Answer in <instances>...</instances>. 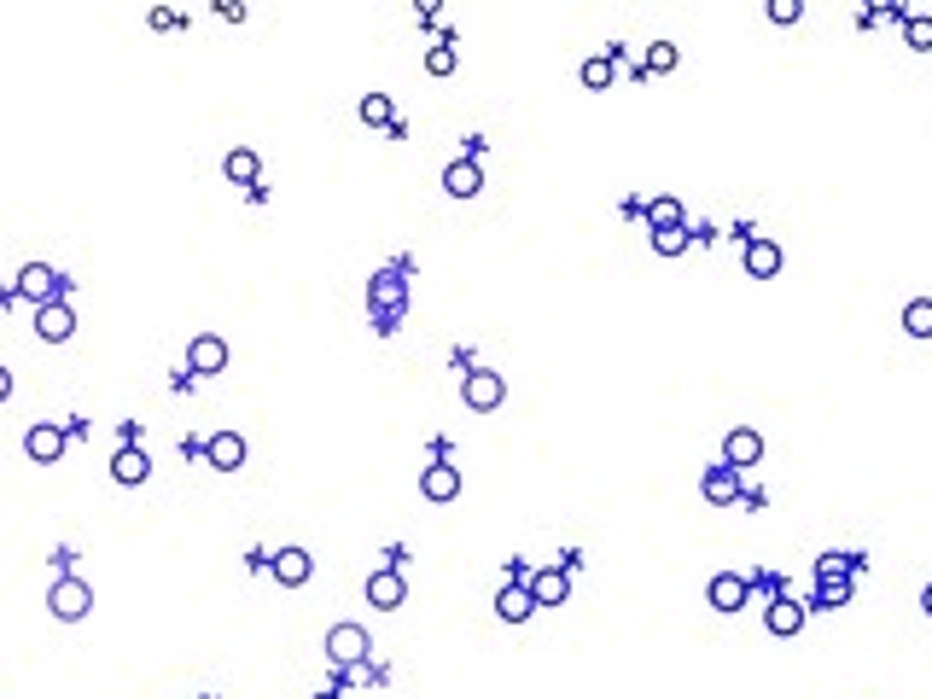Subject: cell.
<instances>
[{
  "mask_svg": "<svg viewBox=\"0 0 932 699\" xmlns=\"http://www.w3.org/2000/svg\"><path fill=\"white\" fill-rule=\"evenodd\" d=\"M496 612L507 618V624H525L536 612V600H531V589L525 583H501V595H496Z\"/></svg>",
  "mask_w": 932,
  "mask_h": 699,
  "instance_id": "cell-19",
  "label": "cell"
},
{
  "mask_svg": "<svg viewBox=\"0 0 932 699\" xmlns=\"http://www.w3.org/2000/svg\"><path fill=\"white\" fill-rule=\"evenodd\" d=\"M758 461H764V437L752 432V426H734V432L723 437V466L746 472V466H758Z\"/></svg>",
  "mask_w": 932,
  "mask_h": 699,
  "instance_id": "cell-6",
  "label": "cell"
},
{
  "mask_svg": "<svg viewBox=\"0 0 932 699\" xmlns=\"http://www.w3.org/2000/svg\"><path fill=\"white\" fill-rule=\"evenodd\" d=\"M804 612H810V606H799L793 595H781L775 606H769V618H764L769 635H799L804 630Z\"/></svg>",
  "mask_w": 932,
  "mask_h": 699,
  "instance_id": "cell-20",
  "label": "cell"
},
{
  "mask_svg": "<svg viewBox=\"0 0 932 699\" xmlns=\"http://www.w3.org/2000/svg\"><path fill=\"white\" fill-rule=\"evenodd\" d=\"M903 41H909L915 53H932V18H921V12H915V18H903Z\"/></svg>",
  "mask_w": 932,
  "mask_h": 699,
  "instance_id": "cell-29",
  "label": "cell"
},
{
  "mask_svg": "<svg viewBox=\"0 0 932 699\" xmlns=\"http://www.w3.org/2000/svg\"><path fill=\"white\" fill-rule=\"evenodd\" d=\"M309 571H315V560H309L303 548H280V554H274V577H280L286 589H303V583H309Z\"/></svg>",
  "mask_w": 932,
  "mask_h": 699,
  "instance_id": "cell-18",
  "label": "cell"
},
{
  "mask_svg": "<svg viewBox=\"0 0 932 699\" xmlns=\"http://www.w3.org/2000/svg\"><path fill=\"white\" fill-rule=\"evenodd\" d=\"M257 152H251V146H233L228 158H222V175H228L233 187H251V181H257Z\"/></svg>",
  "mask_w": 932,
  "mask_h": 699,
  "instance_id": "cell-22",
  "label": "cell"
},
{
  "mask_svg": "<svg viewBox=\"0 0 932 699\" xmlns=\"http://www.w3.org/2000/svg\"><path fill=\"white\" fill-rule=\"evenodd\" d=\"M327 659H333L338 670L367 665V630L362 624H333V630H327Z\"/></svg>",
  "mask_w": 932,
  "mask_h": 699,
  "instance_id": "cell-3",
  "label": "cell"
},
{
  "mask_svg": "<svg viewBox=\"0 0 932 699\" xmlns=\"http://www.w3.org/2000/svg\"><path fill=\"white\" fill-rule=\"evenodd\" d=\"M740 263H746L752 280H775V274H781V245H775V239H746V257H740Z\"/></svg>",
  "mask_w": 932,
  "mask_h": 699,
  "instance_id": "cell-15",
  "label": "cell"
},
{
  "mask_svg": "<svg viewBox=\"0 0 932 699\" xmlns=\"http://www.w3.org/2000/svg\"><path fill=\"white\" fill-rule=\"evenodd\" d=\"M769 18H775V24H799L804 6H799V0H769Z\"/></svg>",
  "mask_w": 932,
  "mask_h": 699,
  "instance_id": "cell-33",
  "label": "cell"
},
{
  "mask_svg": "<svg viewBox=\"0 0 932 699\" xmlns=\"http://www.w3.org/2000/svg\"><path fill=\"white\" fill-rule=\"evenodd\" d=\"M531 600L536 606H560V600L571 595V577H566V566H542V571H531Z\"/></svg>",
  "mask_w": 932,
  "mask_h": 699,
  "instance_id": "cell-9",
  "label": "cell"
},
{
  "mask_svg": "<svg viewBox=\"0 0 932 699\" xmlns=\"http://www.w3.org/2000/svg\"><path fill=\"white\" fill-rule=\"evenodd\" d=\"M688 239H694L688 228H659V233H653V251H659V257H682V251H688Z\"/></svg>",
  "mask_w": 932,
  "mask_h": 699,
  "instance_id": "cell-28",
  "label": "cell"
},
{
  "mask_svg": "<svg viewBox=\"0 0 932 699\" xmlns=\"http://www.w3.org/2000/svg\"><path fill=\"white\" fill-rule=\"evenodd\" d=\"M35 333L47 338V344H65L76 333V315H70V303H41L35 309Z\"/></svg>",
  "mask_w": 932,
  "mask_h": 699,
  "instance_id": "cell-13",
  "label": "cell"
},
{
  "mask_svg": "<svg viewBox=\"0 0 932 699\" xmlns=\"http://www.w3.org/2000/svg\"><path fill=\"white\" fill-rule=\"evenodd\" d=\"M12 286H18V298H30V303H59V274L47 263H24Z\"/></svg>",
  "mask_w": 932,
  "mask_h": 699,
  "instance_id": "cell-5",
  "label": "cell"
},
{
  "mask_svg": "<svg viewBox=\"0 0 932 699\" xmlns=\"http://www.w3.org/2000/svg\"><path fill=\"white\" fill-rule=\"evenodd\" d=\"M362 123H373V129H391V123H397L391 100H385V94H367V100H362Z\"/></svg>",
  "mask_w": 932,
  "mask_h": 699,
  "instance_id": "cell-27",
  "label": "cell"
},
{
  "mask_svg": "<svg viewBox=\"0 0 932 699\" xmlns=\"http://www.w3.org/2000/svg\"><path fill=\"white\" fill-rule=\"evenodd\" d=\"M746 589H752V583H746L740 571H717L711 589H705V600H711L717 612H740V606H746Z\"/></svg>",
  "mask_w": 932,
  "mask_h": 699,
  "instance_id": "cell-10",
  "label": "cell"
},
{
  "mask_svg": "<svg viewBox=\"0 0 932 699\" xmlns=\"http://www.w3.org/2000/svg\"><path fill=\"white\" fill-rule=\"evenodd\" d=\"M676 59H682V53H676V41H653V47H647V59H641V70H647V76H670V70H676Z\"/></svg>",
  "mask_w": 932,
  "mask_h": 699,
  "instance_id": "cell-23",
  "label": "cell"
},
{
  "mask_svg": "<svg viewBox=\"0 0 932 699\" xmlns=\"http://www.w3.org/2000/svg\"><path fill=\"white\" fill-rule=\"evenodd\" d=\"M420 490H426V501H455V496H461V466H449V461L426 466Z\"/></svg>",
  "mask_w": 932,
  "mask_h": 699,
  "instance_id": "cell-16",
  "label": "cell"
},
{
  "mask_svg": "<svg viewBox=\"0 0 932 699\" xmlns=\"http://www.w3.org/2000/svg\"><path fill=\"white\" fill-rule=\"evenodd\" d=\"M402 303H408V286H402V274H379V280L367 286V309H373V333H397V321H402Z\"/></svg>",
  "mask_w": 932,
  "mask_h": 699,
  "instance_id": "cell-1",
  "label": "cell"
},
{
  "mask_svg": "<svg viewBox=\"0 0 932 699\" xmlns=\"http://www.w3.org/2000/svg\"><path fill=\"white\" fill-rule=\"evenodd\" d=\"M222 367H228V344L216 333H199L187 344V373H222Z\"/></svg>",
  "mask_w": 932,
  "mask_h": 699,
  "instance_id": "cell-8",
  "label": "cell"
},
{
  "mask_svg": "<svg viewBox=\"0 0 932 699\" xmlns=\"http://www.w3.org/2000/svg\"><path fill=\"white\" fill-rule=\"evenodd\" d=\"M461 397H466V408L490 414V408H501V397H507V379L490 373V367H478V373H466L461 379Z\"/></svg>",
  "mask_w": 932,
  "mask_h": 699,
  "instance_id": "cell-4",
  "label": "cell"
},
{
  "mask_svg": "<svg viewBox=\"0 0 932 699\" xmlns=\"http://www.w3.org/2000/svg\"><path fill=\"white\" fill-rule=\"evenodd\" d=\"M47 606H53V618L76 624V618H88V612H94V589H88L82 577H59V583H53V595H47Z\"/></svg>",
  "mask_w": 932,
  "mask_h": 699,
  "instance_id": "cell-2",
  "label": "cell"
},
{
  "mask_svg": "<svg viewBox=\"0 0 932 699\" xmlns=\"http://www.w3.org/2000/svg\"><path fill=\"white\" fill-rule=\"evenodd\" d=\"M111 478H117V484H146V478H152V461H146V449H117V461H111Z\"/></svg>",
  "mask_w": 932,
  "mask_h": 699,
  "instance_id": "cell-21",
  "label": "cell"
},
{
  "mask_svg": "<svg viewBox=\"0 0 932 699\" xmlns=\"http://www.w3.org/2000/svg\"><path fill=\"white\" fill-rule=\"evenodd\" d=\"M903 333L909 338H932V298H915L903 309Z\"/></svg>",
  "mask_w": 932,
  "mask_h": 699,
  "instance_id": "cell-24",
  "label": "cell"
},
{
  "mask_svg": "<svg viewBox=\"0 0 932 699\" xmlns=\"http://www.w3.org/2000/svg\"><path fill=\"white\" fill-rule=\"evenodd\" d=\"M12 397V373H6V367H0V402Z\"/></svg>",
  "mask_w": 932,
  "mask_h": 699,
  "instance_id": "cell-36",
  "label": "cell"
},
{
  "mask_svg": "<svg viewBox=\"0 0 932 699\" xmlns=\"http://www.w3.org/2000/svg\"><path fill=\"white\" fill-rule=\"evenodd\" d=\"M455 65H461V53H455V35H443L432 53H426V70H432V76H455Z\"/></svg>",
  "mask_w": 932,
  "mask_h": 699,
  "instance_id": "cell-25",
  "label": "cell"
},
{
  "mask_svg": "<svg viewBox=\"0 0 932 699\" xmlns=\"http://www.w3.org/2000/svg\"><path fill=\"white\" fill-rule=\"evenodd\" d=\"M845 600H851V583H845V577H839V583H816V606H833V612H839Z\"/></svg>",
  "mask_w": 932,
  "mask_h": 699,
  "instance_id": "cell-32",
  "label": "cell"
},
{
  "mask_svg": "<svg viewBox=\"0 0 932 699\" xmlns=\"http://www.w3.org/2000/svg\"><path fill=\"white\" fill-rule=\"evenodd\" d=\"M484 187V169H478V158H455V164L443 169V193L449 199H472Z\"/></svg>",
  "mask_w": 932,
  "mask_h": 699,
  "instance_id": "cell-14",
  "label": "cell"
},
{
  "mask_svg": "<svg viewBox=\"0 0 932 699\" xmlns=\"http://www.w3.org/2000/svg\"><path fill=\"white\" fill-rule=\"evenodd\" d=\"M647 228H653V233H659V228H682V204L670 199V193H665V199H653V204H647Z\"/></svg>",
  "mask_w": 932,
  "mask_h": 699,
  "instance_id": "cell-26",
  "label": "cell"
},
{
  "mask_svg": "<svg viewBox=\"0 0 932 699\" xmlns=\"http://www.w3.org/2000/svg\"><path fill=\"white\" fill-rule=\"evenodd\" d=\"M699 490H705L711 507H729V501H740V472H734V466H711Z\"/></svg>",
  "mask_w": 932,
  "mask_h": 699,
  "instance_id": "cell-17",
  "label": "cell"
},
{
  "mask_svg": "<svg viewBox=\"0 0 932 699\" xmlns=\"http://www.w3.org/2000/svg\"><path fill=\"white\" fill-rule=\"evenodd\" d=\"M24 455H30L35 466H53L59 455H65V426H30V437H24Z\"/></svg>",
  "mask_w": 932,
  "mask_h": 699,
  "instance_id": "cell-11",
  "label": "cell"
},
{
  "mask_svg": "<svg viewBox=\"0 0 932 699\" xmlns=\"http://www.w3.org/2000/svg\"><path fill=\"white\" fill-rule=\"evenodd\" d=\"M402 595H408V583H402V571H397V566H379L373 577H367V600H373L379 612H397Z\"/></svg>",
  "mask_w": 932,
  "mask_h": 699,
  "instance_id": "cell-7",
  "label": "cell"
},
{
  "mask_svg": "<svg viewBox=\"0 0 932 699\" xmlns=\"http://www.w3.org/2000/svg\"><path fill=\"white\" fill-rule=\"evenodd\" d=\"M583 88H612V59H606V53L583 59Z\"/></svg>",
  "mask_w": 932,
  "mask_h": 699,
  "instance_id": "cell-30",
  "label": "cell"
},
{
  "mask_svg": "<svg viewBox=\"0 0 932 699\" xmlns=\"http://www.w3.org/2000/svg\"><path fill=\"white\" fill-rule=\"evenodd\" d=\"M315 699H338V694H333V688H327V694H315Z\"/></svg>",
  "mask_w": 932,
  "mask_h": 699,
  "instance_id": "cell-38",
  "label": "cell"
},
{
  "mask_svg": "<svg viewBox=\"0 0 932 699\" xmlns=\"http://www.w3.org/2000/svg\"><path fill=\"white\" fill-rule=\"evenodd\" d=\"M216 18H228V24H239V18H245V6H239V0H222V6H216Z\"/></svg>",
  "mask_w": 932,
  "mask_h": 699,
  "instance_id": "cell-34",
  "label": "cell"
},
{
  "mask_svg": "<svg viewBox=\"0 0 932 699\" xmlns=\"http://www.w3.org/2000/svg\"><path fill=\"white\" fill-rule=\"evenodd\" d=\"M204 461L216 466V472H239V466H245V437L239 432H216L210 443H204Z\"/></svg>",
  "mask_w": 932,
  "mask_h": 699,
  "instance_id": "cell-12",
  "label": "cell"
},
{
  "mask_svg": "<svg viewBox=\"0 0 932 699\" xmlns=\"http://www.w3.org/2000/svg\"><path fill=\"white\" fill-rule=\"evenodd\" d=\"M921 612H927V618H932V583H927V595H921Z\"/></svg>",
  "mask_w": 932,
  "mask_h": 699,
  "instance_id": "cell-37",
  "label": "cell"
},
{
  "mask_svg": "<svg viewBox=\"0 0 932 699\" xmlns=\"http://www.w3.org/2000/svg\"><path fill=\"white\" fill-rule=\"evenodd\" d=\"M839 577H851V560L845 554H822L816 560V583H839Z\"/></svg>",
  "mask_w": 932,
  "mask_h": 699,
  "instance_id": "cell-31",
  "label": "cell"
},
{
  "mask_svg": "<svg viewBox=\"0 0 932 699\" xmlns=\"http://www.w3.org/2000/svg\"><path fill=\"white\" fill-rule=\"evenodd\" d=\"M175 24H181V18H175L169 6H158V12H152V30H175Z\"/></svg>",
  "mask_w": 932,
  "mask_h": 699,
  "instance_id": "cell-35",
  "label": "cell"
}]
</instances>
